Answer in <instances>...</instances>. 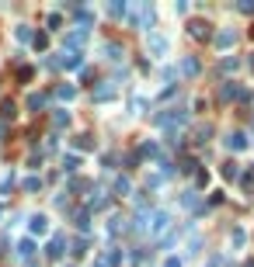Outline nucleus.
Instances as JSON below:
<instances>
[{"label":"nucleus","instance_id":"obj_1","mask_svg":"<svg viewBox=\"0 0 254 267\" xmlns=\"http://www.w3.org/2000/svg\"><path fill=\"white\" fill-rule=\"evenodd\" d=\"M223 142H226V150H230V153H240L244 146H247V135H244V132H230Z\"/></svg>","mask_w":254,"mask_h":267},{"label":"nucleus","instance_id":"obj_2","mask_svg":"<svg viewBox=\"0 0 254 267\" xmlns=\"http://www.w3.org/2000/svg\"><path fill=\"white\" fill-rule=\"evenodd\" d=\"M84 42H87V28H77V32L66 35V45H70V49H77V45H84Z\"/></svg>","mask_w":254,"mask_h":267},{"label":"nucleus","instance_id":"obj_3","mask_svg":"<svg viewBox=\"0 0 254 267\" xmlns=\"http://www.w3.org/2000/svg\"><path fill=\"white\" fill-rule=\"evenodd\" d=\"M91 97H94L98 104H101V101H112V97H115V83H105V87H98Z\"/></svg>","mask_w":254,"mask_h":267},{"label":"nucleus","instance_id":"obj_4","mask_svg":"<svg viewBox=\"0 0 254 267\" xmlns=\"http://www.w3.org/2000/svg\"><path fill=\"white\" fill-rule=\"evenodd\" d=\"M146 229H150L154 236H157V232H160V229H167V212H154V222H150V226H146Z\"/></svg>","mask_w":254,"mask_h":267},{"label":"nucleus","instance_id":"obj_5","mask_svg":"<svg viewBox=\"0 0 254 267\" xmlns=\"http://www.w3.org/2000/svg\"><path fill=\"white\" fill-rule=\"evenodd\" d=\"M80 63H84L80 52H63V59H59V66H66V70H77Z\"/></svg>","mask_w":254,"mask_h":267},{"label":"nucleus","instance_id":"obj_6","mask_svg":"<svg viewBox=\"0 0 254 267\" xmlns=\"http://www.w3.org/2000/svg\"><path fill=\"white\" fill-rule=\"evenodd\" d=\"M198 73V59H181V76H195Z\"/></svg>","mask_w":254,"mask_h":267},{"label":"nucleus","instance_id":"obj_7","mask_svg":"<svg viewBox=\"0 0 254 267\" xmlns=\"http://www.w3.org/2000/svg\"><path fill=\"white\" fill-rule=\"evenodd\" d=\"M234 32H230V28H226V32H219V35H216V49H226V45H234Z\"/></svg>","mask_w":254,"mask_h":267},{"label":"nucleus","instance_id":"obj_8","mask_svg":"<svg viewBox=\"0 0 254 267\" xmlns=\"http://www.w3.org/2000/svg\"><path fill=\"white\" fill-rule=\"evenodd\" d=\"M150 49H154L157 56H164V52H167V38H164V35H154V38H150Z\"/></svg>","mask_w":254,"mask_h":267},{"label":"nucleus","instance_id":"obj_9","mask_svg":"<svg viewBox=\"0 0 254 267\" xmlns=\"http://www.w3.org/2000/svg\"><path fill=\"white\" fill-rule=\"evenodd\" d=\"M45 253H49L53 260H56L59 253H63V236H59V232H56V236H53V243H49V250H45Z\"/></svg>","mask_w":254,"mask_h":267},{"label":"nucleus","instance_id":"obj_10","mask_svg":"<svg viewBox=\"0 0 254 267\" xmlns=\"http://www.w3.org/2000/svg\"><path fill=\"white\" fill-rule=\"evenodd\" d=\"M105 52H108V59H122V56H125V49H122L118 42H108V45H105Z\"/></svg>","mask_w":254,"mask_h":267},{"label":"nucleus","instance_id":"obj_11","mask_svg":"<svg viewBox=\"0 0 254 267\" xmlns=\"http://www.w3.org/2000/svg\"><path fill=\"white\" fill-rule=\"evenodd\" d=\"M32 253H35V243H32V240H21V243H18V257H24V260H28Z\"/></svg>","mask_w":254,"mask_h":267},{"label":"nucleus","instance_id":"obj_12","mask_svg":"<svg viewBox=\"0 0 254 267\" xmlns=\"http://www.w3.org/2000/svg\"><path fill=\"white\" fill-rule=\"evenodd\" d=\"M49 229V219L45 215H32V232H45Z\"/></svg>","mask_w":254,"mask_h":267},{"label":"nucleus","instance_id":"obj_13","mask_svg":"<svg viewBox=\"0 0 254 267\" xmlns=\"http://www.w3.org/2000/svg\"><path fill=\"white\" fill-rule=\"evenodd\" d=\"M188 28H192V35H195V38L209 35V24H202V21H192V24H188Z\"/></svg>","mask_w":254,"mask_h":267},{"label":"nucleus","instance_id":"obj_14","mask_svg":"<svg viewBox=\"0 0 254 267\" xmlns=\"http://www.w3.org/2000/svg\"><path fill=\"white\" fill-rule=\"evenodd\" d=\"M73 222H77V229H84V232L91 229V219H87V212H77V215H73Z\"/></svg>","mask_w":254,"mask_h":267},{"label":"nucleus","instance_id":"obj_15","mask_svg":"<svg viewBox=\"0 0 254 267\" xmlns=\"http://www.w3.org/2000/svg\"><path fill=\"white\" fill-rule=\"evenodd\" d=\"M181 205H185V209H195V191H185V194H181Z\"/></svg>","mask_w":254,"mask_h":267},{"label":"nucleus","instance_id":"obj_16","mask_svg":"<svg viewBox=\"0 0 254 267\" xmlns=\"http://www.w3.org/2000/svg\"><path fill=\"white\" fill-rule=\"evenodd\" d=\"M115 191H118V194H129V191H133V184H129L125 177H118V181H115Z\"/></svg>","mask_w":254,"mask_h":267},{"label":"nucleus","instance_id":"obj_17","mask_svg":"<svg viewBox=\"0 0 254 267\" xmlns=\"http://www.w3.org/2000/svg\"><path fill=\"white\" fill-rule=\"evenodd\" d=\"M77 167H80L77 156H66V160H63V170H77Z\"/></svg>","mask_w":254,"mask_h":267},{"label":"nucleus","instance_id":"obj_18","mask_svg":"<svg viewBox=\"0 0 254 267\" xmlns=\"http://www.w3.org/2000/svg\"><path fill=\"white\" fill-rule=\"evenodd\" d=\"M59 97H63V101H73L77 91H73V87H59Z\"/></svg>","mask_w":254,"mask_h":267},{"label":"nucleus","instance_id":"obj_19","mask_svg":"<svg viewBox=\"0 0 254 267\" xmlns=\"http://www.w3.org/2000/svg\"><path fill=\"white\" fill-rule=\"evenodd\" d=\"M39 188H42L39 177H28V181H24V191H39Z\"/></svg>","mask_w":254,"mask_h":267},{"label":"nucleus","instance_id":"obj_20","mask_svg":"<svg viewBox=\"0 0 254 267\" xmlns=\"http://www.w3.org/2000/svg\"><path fill=\"white\" fill-rule=\"evenodd\" d=\"M237 173H240L237 163H226V167H223V177H237Z\"/></svg>","mask_w":254,"mask_h":267},{"label":"nucleus","instance_id":"obj_21","mask_svg":"<svg viewBox=\"0 0 254 267\" xmlns=\"http://www.w3.org/2000/svg\"><path fill=\"white\" fill-rule=\"evenodd\" d=\"M73 253L84 257V253H87V240H77V243H73Z\"/></svg>","mask_w":254,"mask_h":267},{"label":"nucleus","instance_id":"obj_22","mask_svg":"<svg viewBox=\"0 0 254 267\" xmlns=\"http://www.w3.org/2000/svg\"><path fill=\"white\" fill-rule=\"evenodd\" d=\"M177 170H181V173H192V170H195V160H181V167H177Z\"/></svg>","mask_w":254,"mask_h":267},{"label":"nucleus","instance_id":"obj_23","mask_svg":"<svg viewBox=\"0 0 254 267\" xmlns=\"http://www.w3.org/2000/svg\"><path fill=\"white\" fill-rule=\"evenodd\" d=\"M244 240H247V236H244V229H234V247H244Z\"/></svg>","mask_w":254,"mask_h":267},{"label":"nucleus","instance_id":"obj_24","mask_svg":"<svg viewBox=\"0 0 254 267\" xmlns=\"http://www.w3.org/2000/svg\"><path fill=\"white\" fill-rule=\"evenodd\" d=\"M53 122H56V129H63V125H66V122H70V114H66V111H59L56 118H53Z\"/></svg>","mask_w":254,"mask_h":267},{"label":"nucleus","instance_id":"obj_25","mask_svg":"<svg viewBox=\"0 0 254 267\" xmlns=\"http://www.w3.org/2000/svg\"><path fill=\"white\" fill-rule=\"evenodd\" d=\"M91 18H94L91 11H77V21H80V24H91Z\"/></svg>","mask_w":254,"mask_h":267},{"label":"nucleus","instance_id":"obj_26","mask_svg":"<svg viewBox=\"0 0 254 267\" xmlns=\"http://www.w3.org/2000/svg\"><path fill=\"white\" fill-rule=\"evenodd\" d=\"M42 104H45V97H42V94H35L32 101H28V108H42Z\"/></svg>","mask_w":254,"mask_h":267},{"label":"nucleus","instance_id":"obj_27","mask_svg":"<svg viewBox=\"0 0 254 267\" xmlns=\"http://www.w3.org/2000/svg\"><path fill=\"white\" fill-rule=\"evenodd\" d=\"M164 267H181V260H177V257H167V260H164Z\"/></svg>","mask_w":254,"mask_h":267}]
</instances>
